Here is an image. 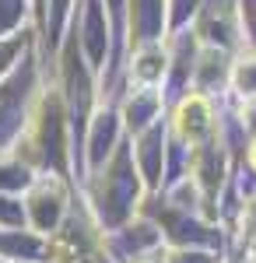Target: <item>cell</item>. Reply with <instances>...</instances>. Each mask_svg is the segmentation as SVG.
<instances>
[{"mask_svg": "<svg viewBox=\"0 0 256 263\" xmlns=\"http://www.w3.org/2000/svg\"><path fill=\"white\" fill-rule=\"evenodd\" d=\"M235 88L242 95H256V53L249 57V63L242 60L235 67Z\"/></svg>", "mask_w": 256, "mask_h": 263, "instance_id": "obj_1", "label": "cell"}, {"mask_svg": "<svg viewBox=\"0 0 256 263\" xmlns=\"http://www.w3.org/2000/svg\"><path fill=\"white\" fill-rule=\"evenodd\" d=\"M249 162H253V168H256V141H253V147H249Z\"/></svg>", "mask_w": 256, "mask_h": 263, "instance_id": "obj_2", "label": "cell"}]
</instances>
